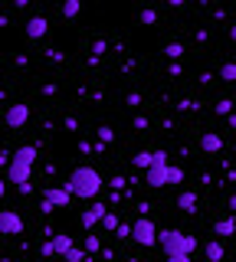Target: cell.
<instances>
[{"label":"cell","instance_id":"obj_1","mask_svg":"<svg viewBox=\"0 0 236 262\" xmlns=\"http://www.w3.org/2000/svg\"><path fill=\"white\" fill-rule=\"evenodd\" d=\"M33 164H36V147L27 144V147H17V151L10 154V164H7V180L10 184H30V174H33Z\"/></svg>","mask_w":236,"mask_h":262},{"label":"cell","instance_id":"obj_2","mask_svg":"<svg viewBox=\"0 0 236 262\" xmlns=\"http://www.w3.org/2000/svg\"><path fill=\"white\" fill-rule=\"evenodd\" d=\"M66 187H69V193H72V196H82V200H92V196L102 190V174H99L95 167H76V170L69 174Z\"/></svg>","mask_w":236,"mask_h":262},{"label":"cell","instance_id":"obj_3","mask_svg":"<svg viewBox=\"0 0 236 262\" xmlns=\"http://www.w3.org/2000/svg\"><path fill=\"white\" fill-rule=\"evenodd\" d=\"M158 246L164 249V256H190V252L197 249V239L187 236L184 229H161Z\"/></svg>","mask_w":236,"mask_h":262},{"label":"cell","instance_id":"obj_4","mask_svg":"<svg viewBox=\"0 0 236 262\" xmlns=\"http://www.w3.org/2000/svg\"><path fill=\"white\" fill-rule=\"evenodd\" d=\"M167 151H154V164L148 170H144V184L148 187H154V190H158V187H164L167 184Z\"/></svg>","mask_w":236,"mask_h":262},{"label":"cell","instance_id":"obj_5","mask_svg":"<svg viewBox=\"0 0 236 262\" xmlns=\"http://www.w3.org/2000/svg\"><path fill=\"white\" fill-rule=\"evenodd\" d=\"M158 233H161V229L154 226L148 216H138L132 223V239L141 243V246H158Z\"/></svg>","mask_w":236,"mask_h":262},{"label":"cell","instance_id":"obj_6","mask_svg":"<svg viewBox=\"0 0 236 262\" xmlns=\"http://www.w3.org/2000/svg\"><path fill=\"white\" fill-rule=\"evenodd\" d=\"M0 233L4 236H20L23 233V216L17 210H0Z\"/></svg>","mask_w":236,"mask_h":262},{"label":"cell","instance_id":"obj_7","mask_svg":"<svg viewBox=\"0 0 236 262\" xmlns=\"http://www.w3.org/2000/svg\"><path fill=\"white\" fill-rule=\"evenodd\" d=\"M4 118H7V125H10L13 131H17V128H23V125L30 121V105H23V102H13L10 108H7V115H4Z\"/></svg>","mask_w":236,"mask_h":262},{"label":"cell","instance_id":"obj_8","mask_svg":"<svg viewBox=\"0 0 236 262\" xmlns=\"http://www.w3.org/2000/svg\"><path fill=\"white\" fill-rule=\"evenodd\" d=\"M105 213H109V207H105V203H92V207L82 213V220H79V223H82L85 229H92L95 223H102V220H105Z\"/></svg>","mask_w":236,"mask_h":262},{"label":"cell","instance_id":"obj_9","mask_svg":"<svg viewBox=\"0 0 236 262\" xmlns=\"http://www.w3.org/2000/svg\"><path fill=\"white\" fill-rule=\"evenodd\" d=\"M69 196H72L69 187H46V190H43V200H50L53 207H66Z\"/></svg>","mask_w":236,"mask_h":262},{"label":"cell","instance_id":"obj_10","mask_svg":"<svg viewBox=\"0 0 236 262\" xmlns=\"http://www.w3.org/2000/svg\"><path fill=\"white\" fill-rule=\"evenodd\" d=\"M46 30H50L46 16H30V20H27V36H30V39H39V36H46Z\"/></svg>","mask_w":236,"mask_h":262},{"label":"cell","instance_id":"obj_11","mask_svg":"<svg viewBox=\"0 0 236 262\" xmlns=\"http://www.w3.org/2000/svg\"><path fill=\"white\" fill-rule=\"evenodd\" d=\"M200 147H203L207 154H220V151H223V138H220L217 131H207V135L200 138Z\"/></svg>","mask_w":236,"mask_h":262},{"label":"cell","instance_id":"obj_12","mask_svg":"<svg viewBox=\"0 0 236 262\" xmlns=\"http://www.w3.org/2000/svg\"><path fill=\"white\" fill-rule=\"evenodd\" d=\"M177 210H184V213H197V193H194V190L177 193Z\"/></svg>","mask_w":236,"mask_h":262},{"label":"cell","instance_id":"obj_13","mask_svg":"<svg viewBox=\"0 0 236 262\" xmlns=\"http://www.w3.org/2000/svg\"><path fill=\"white\" fill-rule=\"evenodd\" d=\"M203 256H207L210 262H223V256H226L223 243H220V239H210L207 246H203Z\"/></svg>","mask_w":236,"mask_h":262},{"label":"cell","instance_id":"obj_14","mask_svg":"<svg viewBox=\"0 0 236 262\" xmlns=\"http://www.w3.org/2000/svg\"><path fill=\"white\" fill-rule=\"evenodd\" d=\"M213 233H217V236H236V220H233V216H223V220H217Z\"/></svg>","mask_w":236,"mask_h":262},{"label":"cell","instance_id":"obj_15","mask_svg":"<svg viewBox=\"0 0 236 262\" xmlns=\"http://www.w3.org/2000/svg\"><path fill=\"white\" fill-rule=\"evenodd\" d=\"M132 164H135L138 170H148L151 164H154V151H138L135 158H132Z\"/></svg>","mask_w":236,"mask_h":262},{"label":"cell","instance_id":"obj_16","mask_svg":"<svg viewBox=\"0 0 236 262\" xmlns=\"http://www.w3.org/2000/svg\"><path fill=\"white\" fill-rule=\"evenodd\" d=\"M53 246H56V256H66L69 249H76V246H72V236H53Z\"/></svg>","mask_w":236,"mask_h":262},{"label":"cell","instance_id":"obj_17","mask_svg":"<svg viewBox=\"0 0 236 262\" xmlns=\"http://www.w3.org/2000/svg\"><path fill=\"white\" fill-rule=\"evenodd\" d=\"M79 10H82V4H79V0H66V4L59 7V13L66 16V20H72V16H79Z\"/></svg>","mask_w":236,"mask_h":262},{"label":"cell","instance_id":"obj_18","mask_svg":"<svg viewBox=\"0 0 236 262\" xmlns=\"http://www.w3.org/2000/svg\"><path fill=\"white\" fill-rule=\"evenodd\" d=\"M220 79H223V82H236V62H223V66H220Z\"/></svg>","mask_w":236,"mask_h":262},{"label":"cell","instance_id":"obj_19","mask_svg":"<svg viewBox=\"0 0 236 262\" xmlns=\"http://www.w3.org/2000/svg\"><path fill=\"white\" fill-rule=\"evenodd\" d=\"M164 53H167V59H170V62H177V59L184 56V46H181V43H167V46H164Z\"/></svg>","mask_w":236,"mask_h":262},{"label":"cell","instance_id":"obj_20","mask_svg":"<svg viewBox=\"0 0 236 262\" xmlns=\"http://www.w3.org/2000/svg\"><path fill=\"white\" fill-rule=\"evenodd\" d=\"M62 259H66V262H85V259H89V252H85V249H69Z\"/></svg>","mask_w":236,"mask_h":262},{"label":"cell","instance_id":"obj_21","mask_svg":"<svg viewBox=\"0 0 236 262\" xmlns=\"http://www.w3.org/2000/svg\"><path fill=\"white\" fill-rule=\"evenodd\" d=\"M95 135H99V141H102V144H112V141H115V131L105 128V125H102V128H95Z\"/></svg>","mask_w":236,"mask_h":262},{"label":"cell","instance_id":"obj_22","mask_svg":"<svg viewBox=\"0 0 236 262\" xmlns=\"http://www.w3.org/2000/svg\"><path fill=\"white\" fill-rule=\"evenodd\" d=\"M102 249V243H99V236H85V252L89 256H95V252Z\"/></svg>","mask_w":236,"mask_h":262},{"label":"cell","instance_id":"obj_23","mask_svg":"<svg viewBox=\"0 0 236 262\" xmlns=\"http://www.w3.org/2000/svg\"><path fill=\"white\" fill-rule=\"evenodd\" d=\"M102 226H105V229H112V233H118V226H121V223H118V216H115V213H105Z\"/></svg>","mask_w":236,"mask_h":262},{"label":"cell","instance_id":"obj_24","mask_svg":"<svg viewBox=\"0 0 236 262\" xmlns=\"http://www.w3.org/2000/svg\"><path fill=\"white\" fill-rule=\"evenodd\" d=\"M138 23L151 27V23H158V13H154V10H141V13H138Z\"/></svg>","mask_w":236,"mask_h":262},{"label":"cell","instance_id":"obj_25","mask_svg":"<svg viewBox=\"0 0 236 262\" xmlns=\"http://www.w3.org/2000/svg\"><path fill=\"white\" fill-rule=\"evenodd\" d=\"M181 180H184L181 167H167V184H181Z\"/></svg>","mask_w":236,"mask_h":262},{"label":"cell","instance_id":"obj_26","mask_svg":"<svg viewBox=\"0 0 236 262\" xmlns=\"http://www.w3.org/2000/svg\"><path fill=\"white\" fill-rule=\"evenodd\" d=\"M217 115H233V102H230V98H220V102H217Z\"/></svg>","mask_w":236,"mask_h":262},{"label":"cell","instance_id":"obj_27","mask_svg":"<svg viewBox=\"0 0 236 262\" xmlns=\"http://www.w3.org/2000/svg\"><path fill=\"white\" fill-rule=\"evenodd\" d=\"M39 256H43V259H46V256H56V246H53V239H46L43 246H39Z\"/></svg>","mask_w":236,"mask_h":262},{"label":"cell","instance_id":"obj_28","mask_svg":"<svg viewBox=\"0 0 236 262\" xmlns=\"http://www.w3.org/2000/svg\"><path fill=\"white\" fill-rule=\"evenodd\" d=\"M132 128H135V131H148V118H144V115H135Z\"/></svg>","mask_w":236,"mask_h":262},{"label":"cell","instance_id":"obj_29","mask_svg":"<svg viewBox=\"0 0 236 262\" xmlns=\"http://www.w3.org/2000/svg\"><path fill=\"white\" fill-rule=\"evenodd\" d=\"M125 102L135 108V105H141V95H138V92H128V95H125Z\"/></svg>","mask_w":236,"mask_h":262},{"label":"cell","instance_id":"obj_30","mask_svg":"<svg viewBox=\"0 0 236 262\" xmlns=\"http://www.w3.org/2000/svg\"><path fill=\"white\" fill-rule=\"evenodd\" d=\"M112 187H115V193H118L121 187H125V177H118V174H115V177H112Z\"/></svg>","mask_w":236,"mask_h":262},{"label":"cell","instance_id":"obj_31","mask_svg":"<svg viewBox=\"0 0 236 262\" xmlns=\"http://www.w3.org/2000/svg\"><path fill=\"white\" fill-rule=\"evenodd\" d=\"M76 128H79V121L72 118V115H66V131H76Z\"/></svg>","mask_w":236,"mask_h":262},{"label":"cell","instance_id":"obj_32","mask_svg":"<svg viewBox=\"0 0 236 262\" xmlns=\"http://www.w3.org/2000/svg\"><path fill=\"white\" fill-rule=\"evenodd\" d=\"M92 49H95V56H102V53H105V39H95Z\"/></svg>","mask_w":236,"mask_h":262},{"label":"cell","instance_id":"obj_33","mask_svg":"<svg viewBox=\"0 0 236 262\" xmlns=\"http://www.w3.org/2000/svg\"><path fill=\"white\" fill-rule=\"evenodd\" d=\"M79 151H82V154H92V151H95V147H92V144H89V141H79Z\"/></svg>","mask_w":236,"mask_h":262},{"label":"cell","instance_id":"obj_34","mask_svg":"<svg viewBox=\"0 0 236 262\" xmlns=\"http://www.w3.org/2000/svg\"><path fill=\"white\" fill-rule=\"evenodd\" d=\"M167 262H190V256H167Z\"/></svg>","mask_w":236,"mask_h":262},{"label":"cell","instance_id":"obj_35","mask_svg":"<svg viewBox=\"0 0 236 262\" xmlns=\"http://www.w3.org/2000/svg\"><path fill=\"white\" fill-rule=\"evenodd\" d=\"M230 210H236V193H233V196H230Z\"/></svg>","mask_w":236,"mask_h":262},{"label":"cell","instance_id":"obj_36","mask_svg":"<svg viewBox=\"0 0 236 262\" xmlns=\"http://www.w3.org/2000/svg\"><path fill=\"white\" fill-rule=\"evenodd\" d=\"M230 39H236V23H233V27H230Z\"/></svg>","mask_w":236,"mask_h":262},{"label":"cell","instance_id":"obj_37","mask_svg":"<svg viewBox=\"0 0 236 262\" xmlns=\"http://www.w3.org/2000/svg\"><path fill=\"white\" fill-rule=\"evenodd\" d=\"M7 193V184H4V180H0V196H4Z\"/></svg>","mask_w":236,"mask_h":262},{"label":"cell","instance_id":"obj_38","mask_svg":"<svg viewBox=\"0 0 236 262\" xmlns=\"http://www.w3.org/2000/svg\"><path fill=\"white\" fill-rule=\"evenodd\" d=\"M128 262H141V259H128Z\"/></svg>","mask_w":236,"mask_h":262},{"label":"cell","instance_id":"obj_39","mask_svg":"<svg viewBox=\"0 0 236 262\" xmlns=\"http://www.w3.org/2000/svg\"><path fill=\"white\" fill-rule=\"evenodd\" d=\"M0 262H10V259H0Z\"/></svg>","mask_w":236,"mask_h":262}]
</instances>
